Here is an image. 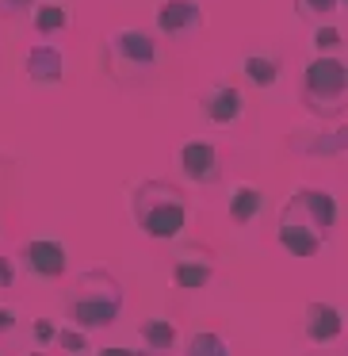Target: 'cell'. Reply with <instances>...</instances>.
<instances>
[{"instance_id":"obj_1","label":"cell","mask_w":348,"mask_h":356,"mask_svg":"<svg viewBox=\"0 0 348 356\" xmlns=\"http://www.w3.org/2000/svg\"><path fill=\"white\" fill-rule=\"evenodd\" d=\"M333 218H337V203L333 195L314 192V188H302L295 192V200L283 207L279 218V241L291 257H314L322 249L325 234H329Z\"/></svg>"},{"instance_id":"obj_2","label":"cell","mask_w":348,"mask_h":356,"mask_svg":"<svg viewBox=\"0 0 348 356\" xmlns=\"http://www.w3.org/2000/svg\"><path fill=\"white\" fill-rule=\"evenodd\" d=\"M131 211H134L138 230L149 234V238H161V241L180 238L188 226V203L180 195V188L161 184V180H146V184L134 188Z\"/></svg>"},{"instance_id":"obj_3","label":"cell","mask_w":348,"mask_h":356,"mask_svg":"<svg viewBox=\"0 0 348 356\" xmlns=\"http://www.w3.org/2000/svg\"><path fill=\"white\" fill-rule=\"evenodd\" d=\"M123 310V287H119L115 276L92 268L77 280V291L69 299V318L81 330H100V325H111Z\"/></svg>"},{"instance_id":"obj_4","label":"cell","mask_w":348,"mask_h":356,"mask_svg":"<svg viewBox=\"0 0 348 356\" xmlns=\"http://www.w3.org/2000/svg\"><path fill=\"white\" fill-rule=\"evenodd\" d=\"M306 100L317 111H340L348 100V65L340 58H314L306 65Z\"/></svg>"},{"instance_id":"obj_5","label":"cell","mask_w":348,"mask_h":356,"mask_svg":"<svg viewBox=\"0 0 348 356\" xmlns=\"http://www.w3.org/2000/svg\"><path fill=\"white\" fill-rule=\"evenodd\" d=\"M24 268L39 280H58L65 272V245L54 238H35L24 245Z\"/></svg>"},{"instance_id":"obj_6","label":"cell","mask_w":348,"mask_h":356,"mask_svg":"<svg viewBox=\"0 0 348 356\" xmlns=\"http://www.w3.org/2000/svg\"><path fill=\"white\" fill-rule=\"evenodd\" d=\"M199 24H203V8L195 0H165L161 8H157V31L172 35V39L192 35Z\"/></svg>"},{"instance_id":"obj_7","label":"cell","mask_w":348,"mask_h":356,"mask_svg":"<svg viewBox=\"0 0 348 356\" xmlns=\"http://www.w3.org/2000/svg\"><path fill=\"white\" fill-rule=\"evenodd\" d=\"M180 169L195 184H215L218 180V154L210 142H184L180 149Z\"/></svg>"},{"instance_id":"obj_8","label":"cell","mask_w":348,"mask_h":356,"mask_svg":"<svg viewBox=\"0 0 348 356\" xmlns=\"http://www.w3.org/2000/svg\"><path fill=\"white\" fill-rule=\"evenodd\" d=\"M111 54L119 62H126L131 70H142V65H154L157 62V47L149 35L142 31H115L111 35Z\"/></svg>"},{"instance_id":"obj_9","label":"cell","mask_w":348,"mask_h":356,"mask_svg":"<svg viewBox=\"0 0 348 356\" xmlns=\"http://www.w3.org/2000/svg\"><path fill=\"white\" fill-rule=\"evenodd\" d=\"M340 330H345V318H340L337 307H329V302H310L306 307V337L314 341V345L337 341Z\"/></svg>"},{"instance_id":"obj_10","label":"cell","mask_w":348,"mask_h":356,"mask_svg":"<svg viewBox=\"0 0 348 356\" xmlns=\"http://www.w3.org/2000/svg\"><path fill=\"white\" fill-rule=\"evenodd\" d=\"M241 111H245V100H241V92L233 85H218V88H210V92L203 96V115H207L210 123H218V127L241 119Z\"/></svg>"},{"instance_id":"obj_11","label":"cell","mask_w":348,"mask_h":356,"mask_svg":"<svg viewBox=\"0 0 348 356\" xmlns=\"http://www.w3.org/2000/svg\"><path fill=\"white\" fill-rule=\"evenodd\" d=\"M27 77L35 85H58L62 81V50L54 47H35L27 58Z\"/></svg>"},{"instance_id":"obj_12","label":"cell","mask_w":348,"mask_h":356,"mask_svg":"<svg viewBox=\"0 0 348 356\" xmlns=\"http://www.w3.org/2000/svg\"><path fill=\"white\" fill-rule=\"evenodd\" d=\"M172 280H176V287H184V291H195V287H203L210 280V261L199 253H180L176 261H172Z\"/></svg>"},{"instance_id":"obj_13","label":"cell","mask_w":348,"mask_h":356,"mask_svg":"<svg viewBox=\"0 0 348 356\" xmlns=\"http://www.w3.org/2000/svg\"><path fill=\"white\" fill-rule=\"evenodd\" d=\"M260 207H264V192H260V188H253V184H238V188H233V195H230V218H233V222L249 226L256 215H260Z\"/></svg>"},{"instance_id":"obj_14","label":"cell","mask_w":348,"mask_h":356,"mask_svg":"<svg viewBox=\"0 0 348 356\" xmlns=\"http://www.w3.org/2000/svg\"><path fill=\"white\" fill-rule=\"evenodd\" d=\"M138 333H142L149 353H169V348H176V325L165 322V318H146L138 325Z\"/></svg>"},{"instance_id":"obj_15","label":"cell","mask_w":348,"mask_h":356,"mask_svg":"<svg viewBox=\"0 0 348 356\" xmlns=\"http://www.w3.org/2000/svg\"><path fill=\"white\" fill-rule=\"evenodd\" d=\"M241 70H245V77L253 81L256 88H272L279 81V62L276 58H264V54H249L245 62H241Z\"/></svg>"},{"instance_id":"obj_16","label":"cell","mask_w":348,"mask_h":356,"mask_svg":"<svg viewBox=\"0 0 348 356\" xmlns=\"http://www.w3.org/2000/svg\"><path fill=\"white\" fill-rule=\"evenodd\" d=\"M69 24V12L62 4H35V31L39 35H54Z\"/></svg>"},{"instance_id":"obj_17","label":"cell","mask_w":348,"mask_h":356,"mask_svg":"<svg viewBox=\"0 0 348 356\" xmlns=\"http://www.w3.org/2000/svg\"><path fill=\"white\" fill-rule=\"evenodd\" d=\"M184 356H230V348H226V341L218 333H192Z\"/></svg>"},{"instance_id":"obj_18","label":"cell","mask_w":348,"mask_h":356,"mask_svg":"<svg viewBox=\"0 0 348 356\" xmlns=\"http://www.w3.org/2000/svg\"><path fill=\"white\" fill-rule=\"evenodd\" d=\"M337 8H340V0H299V12L314 19H329Z\"/></svg>"},{"instance_id":"obj_19","label":"cell","mask_w":348,"mask_h":356,"mask_svg":"<svg viewBox=\"0 0 348 356\" xmlns=\"http://www.w3.org/2000/svg\"><path fill=\"white\" fill-rule=\"evenodd\" d=\"M314 47L322 50V54L340 50V31H337V27H317V31H314Z\"/></svg>"},{"instance_id":"obj_20","label":"cell","mask_w":348,"mask_h":356,"mask_svg":"<svg viewBox=\"0 0 348 356\" xmlns=\"http://www.w3.org/2000/svg\"><path fill=\"white\" fill-rule=\"evenodd\" d=\"M58 341H62V348H65V353H85V348H88L85 333H77V330H65V333H58Z\"/></svg>"},{"instance_id":"obj_21","label":"cell","mask_w":348,"mask_h":356,"mask_svg":"<svg viewBox=\"0 0 348 356\" xmlns=\"http://www.w3.org/2000/svg\"><path fill=\"white\" fill-rule=\"evenodd\" d=\"M35 8V0H0V16H24Z\"/></svg>"},{"instance_id":"obj_22","label":"cell","mask_w":348,"mask_h":356,"mask_svg":"<svg viewBox=\"0 0 348 356\" xmlns=\"http://www.w3.org/2000/svg\"><path fill=\"white\" fill-rule=\"evenodd\" d=\"M54 337H58V330H54L50 322H42V318H39V322H35V341H39V345H47V341H54Z\"/></svg>"},{"instance_id":"obj_23","label":"cell","mask_w":348,"mask_h":356,"mask_svg":"<svg viewBox=\"0 0 348 356\" xmlns=\"http://www.w3.org/2000/svg\"><path fill=\"white\" fill-rule=\"evenodd\" d=\"M12 284V264H8V257H0V287H8Z\"/></svg>"},{"instance_id":"obj_24","label":"cell","mask_w":348,"mask_h":356,"mask_svg":"<svg viewBox=\"0 0 348 356\" xmlns=\"http://www.w3.org/2000/svg\"><path fill=\"white\" fill-rule=\"evenodd\" d=\"M12 325H16V314H12L8 307H0V333H4V330H12Z\"/></svg>"},{"instance_id":"obj_25","label":"cell","mask_w":348,"mask_h":356,"mask_svg":"<svg viewBox=\"0 0 348 356\" xmlns=\"http://www.w3.org/2000/svg\"><path fill=\"white\" fill-rule=\"evenodd\" d=\"M100 356H146V353H131V348H103Z\"/></svg>"},{"instance_id":"obj_26","label":"cell","mask_w":348,"mask_h":356,"mask_svg":"<svg viewBox=\"0 0 348 356\" xmlns=\"http://www.w3.org/2000/svg\"><path fill=\"white\" fill-rule=\"evenodd\" d=\"M340 4H348V0H340Z\"/></svg>"}]
</instances>
